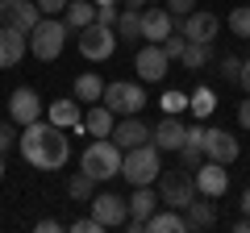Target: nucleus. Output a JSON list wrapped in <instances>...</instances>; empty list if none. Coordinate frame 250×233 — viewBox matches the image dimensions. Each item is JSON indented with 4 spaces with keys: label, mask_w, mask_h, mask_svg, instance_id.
<instances>
[{
    "label": "nucleus",
    "mask_w": 250,
    "mask_h": 233,
    "mask_svg": "<svg viewBox=\"0 0 250 233\" xmlns=\"http://www.w3.org/2000/svg\"><path fill=\"white\" fill-rule=\"evenodd\" d=\"M192 4H196V0H167V13H171L175 21H184L188 13H192Z\"/></svg>",
    "instance_id": "nucleus-36"
},
{
    "label": "nucleus",
    "mask_w": 250,
    "mask_h": 233,
    "mask_svg": "<svg viewBox=\"0 0 250 233\" xmlns=\"http://www.w3.org/2000/svg\"><path fill=\"white\" fill-rule=\"evenodd\" d=\"M179 150H205V125H192V129H188V137H184Z\"/></svg>",
    "instance_id": "nucleus-33"
},
{
    "label": "nucleus",
    "mask_w": 250,
    "mask_h": 233,
    "mask_svg": "<svg viewBox=\"0 0 250 233\" xmlns=\"http://www.w3.org/2000/svg\"><path fill=\"white\" fill-rule=\"evenodd\" d=\"M188 108H192V116L205 121V116L217 108V92H213V88H196V92H192V100H188Z\"/></svg>",
    "instance_id": "nucleus-29"
},
{
    "label": "nucleus",
    "mask_w": 250,
    "mask_h": 233,
    "mask_svg": "<svg viewBox=\"0 0 250 233\" xmlns=\"http://www.w3.org/2000/svg\"><path fill=\"white\" fill-rule=\"evenodd\" d=\"M42 21V9H38V0H0V25H13L21 34Z\"/></svg>",
    "instance_id": "nucleus-9"
},
{
    "label": "nucleus",
    "mask_w": 250,
    "mask_h": 233,
    "mask_svg": "<svg viewBox=\"0 0 250 233\" xmlns=\"http://www.w3.org/2000/svg\"><path fill=\"white\" fill-rule=\"evenodd\" d=\"M71 0H38V9H42V17H59L62 9H67Z\"/></svg>",
    "instance_id": "nucleus-37"
},
{
    "label": "nucleus",
    "mask_w": 250,
    "mask_h": 233,
    "mask_svg": "<svg viewBox=\"0 0 250 233\" xmlns=\"http://www.w3.org/2000/svg\"><path fill=\"white\" fill-rule=\"evenodd\" d=\"M71 229H75V233H100V229H104V225H100L96 216H83V221H75Z\"/></svg>",
    "instance_id": "nucleus-38"
},
{
    "label": "nucleus",
    "mask_w": 250,
    "mask_h": 233,
    "mask_svg": "<svg viewBox=\"0 0 250 233\" xmlns=\"http://www.w3.org/2000/svg\"><path fill=\"white\" fill-rule=\"evenodd\" d=\"M88 204H92V216H96L104 229H117V225H125V216H129V200L113 196V192H100V196H92Z\"/></svg>",
    "instance_id": "nucleus-12"
},
{
    "label": "nucleus",
    "mask_w": 250,
    "mask_h": 233,
    "mask_svg": "<svg viewBox=\"0 0 250 233\" xmlns=\"http://www.w3.org/2000/svg\"><path fill=\"white\" fill-rule=\"evenodd\" d=\"M221 75H225V83H238L242 79V58L225 54V58H221Z\"/></svg>",
    "instance_id": "nucleus-32"
},
{
    "label": "nucleus",
    "mask_w": 250,
    "mask_h": 233,
    "mask_svg": "<svg viewBox=\"0 0 250 233\" xmlns=\"http://www.w3.org/2000/svg\"><path fill=\"white\" fill-rule=\"evenodd\" d=\"M67 38H71V29H67L62 17H42L29 29V54H34L38 63H54L62 54V46H67Z\"/></svg>",
    "instance_id": "nucleus-2"
},
{
    "label": "nucleus",
    "mask_w": 250,
    "mask_h": 233,
    "mask_svg": "<svg viewBox=\"0 0 250 233\" xmlns=\"http://www.w3.org/2000/svg\"><path fill=\"white\" fill-rule=\"evenodd\" d=\"M213 63V42H188L184 54H179V67L184 71H205Z\"/></svg>",
    "instance_id": "nucleus-25"
},
{
    "label": "nucleus",
    "mask_w": 250,
    "mask_h": 233,
    "mask_svg": "<svg viewBox=\"0 0 250 233\" xmlns=\"http://www.w3.org/2000/svg\"><path fill=\"white\" fill-rule=\"evenodd\" d=\"M238 83L246 88V96H250V58H242V79H238Z\"/></svg>",
    "instance_id": "nucleus-41"
},
{
    "label": "nucleus",
    "mask_w": 250,
    "mask_h": 233,
    "mask_svg": "<svg viewBox=\"0 0 250 233\" xmlns=\"http://www.w3.org/2000/svg\"><path fill=\"white\" fill-rule=\"evenodd\" d=\"M92 188H96V179H92L88 171H75L71 179H67V196H71V200H80V204H88V200L96 196Z\"/></svg>",
    "instance_id": "nucleus-28"
},
{
    "label": "nucleus",
    "mask_w": 250,
    "mask_h": 233,
    "mask_svg": "<svg viewBox=\"0 0 250 233\" xmlns=\"http://www.w3.org/2000/svg\"><path fill=\"white\" fill-rule=\"evenodd\" d=\"M113 125H117V113L104 104V100H100V104H88V113H83V129H88L92 137H108Z\"/></svg>",
    "instance_id": "nucleus-21"
},
{
    "label": "nucleus",
    "mask_w": 250,
    "mask_h": 233,
    "mask_svg": "<svg viewBox=\"0 0 250 233\" xmlns=\"http://www.w3.org/2000/svg\"><path fill=\"white\" fill-rule=\"evenodd\" d=\"M13 146H17V129H13V121H0V154Z\"/></svg>",
    "instance_id": "nucleus-35"
},
{
    "label": "nucleus",
    "mask_w": 250,
    "mask_h": 233,
    "mask_svg": "<svg viewBox=\"0 0 250 233\" xmlns=\"http://www.w3.org/2000/svg\"><path fill=\"white\" fill-rule=\"evenodd\" d=\"M146 229L150 233H188V221H184V213L179 208H154L150 213V221H146Z\"/></svg>",
    "instance_id": "nucleus-24"
},
{
    "label": "nucleus",
    "mask_w": 250,
    "mask_h": 233,
    "mask_svg": "<svg viewBox=\"0 0 250 233\" xmlns=\"http://www.w3.org/2000/svg\"><path fill=\"white\" fill-rule=\"evenodd\" d=\"M238 121H242V129H250V96L238 104Z\"/></svg>",
    "instance_id": "nucleus-39"
},
{
    "label": "nucleus",
    "mask_w": 250,
    "mask_h": 233,
    "mask_svg": "<svg viewBox=\"0 0 250 233\" xmlns=\"http://www.w3.org/2000/svg\"><path fill=\"white\" fill-rule=\"evenodd\" d=\"M54 229H62V225L54 221V216H46V221H38V233H54Z\"/></svg>",
    "instance_id": "nucleus-40"
},
{
    "label": "nucleus",
    "mask_w": 250,
    "mask_h": 233,
    "mask_svg": "<svg viewBox=\"0 0 250 233\" xmlns=\"http://www.w3.org/2000/svg\"><path fill=\"white\" fill-rule=\"evenodd\" d=\"M154 208H159V196L150 192V183H146V188H134V196H129V216H125V229H129V233H142Z\"/></svg>",
    "instance_id": "nucleus-16"
},
{
    "label": "nucleus",
    "mask_w": 250,
    "mask_h": 233,
    "mask_svg": "<svg viewBox=\"0 0 250 233\" xmlns=\"http://www.w3.org/2000/svg\"><path fill=\"white\" fill-rule=\"evenodd\" d=\"M113 29L125 42H138V38H142V9H121V17H117Z\"/></svg>",
    "instance_id": "nucleus-27"
},
{
    "label": "nucleus",
    "mask_w": 250,
    "mask_h": 233,
    "mask_svg": "<svg viewBox=\"0 0 250 233\" xmlns=\"http://www.w3.org/2000/svg\"><path fill=\"white\" fill-rule=\"evenodd\" d=\"M159 146L154 142H142V146H134V150H125V158H121V175H125V183H134V188H146V183H154L159 179Z\"/></svg>",
    "instance_id": "nucleus-4"
},
{
    "label": "nucleus",
    "mask_w": 250,
    "mask_h": 233,
    "mask_svg": "<svg viewBox=\"0 0 250 233\" xmlns=\"http://www.w3.org/2000/svg\"><path fill=\"white\" fill-rule=\"evenodd\" d=\"M62 21H67V29H83V25H92L96 21V0H71L67 9H62Z\"/></svg>",
    "instance_id": "nucleus-26"
},
{
    "label": "nucleus",
    "mask_w": 250,
    "mask_h": 233,
    "mask_svg": "<svg viewBox=\"0 0 250 233\" xmlns=\"http://www.w3.org/2000/svg\"><path fill=\"white\" fill-rule=\"evenodd\" d=\"M175 29H184L188 42H213L217 29H221V17L208 13V9H192L184 21H175Z\"/></svg>",
    "instance_id": "nucleus-11"
},
{
    "label": "nucleus",
    "mask_w": 250,
    "mask_h": 233,
    "mask_svg": "<svg viewBox=\"0 0 250 233\" xmlns=\"http://www.w3.org/2000/svg\"><path fill=\"white\" fill-rule=\"evenodd\" d=\"M117 29L113 25H100V21H92V25L75 29V46H80L83 58H92V63H104V58H113L117 54Z\"/></svg>",
    "instance_id": "nucleus-5"
},
{
    "label": "nucleus",
    "mask_w": 250,
    "mask_h": 233,
    "mask_svg": "<svg viewBox=\"0 0 250 233\" xmlns=\"http://www.w3.org/2000/svg\"><path fill=\"white\" fill-rule=\"evenodd\" d=\"M0 183H4V154H0Z\"/></svg>",
    "instance_id": "nucleus-44"
},
{
    "label": "nucleus",
    "mask_w": 250,
    "mask_h": 233,
    "mask_svg": "<svg viewBox=\"0 0 250 233\" xmlns=\"http://www.w3.org/2000/svg\"><path fill=\"white\" fill-rule=\"evenodd\" d=\"M42 113H46V104H42V96H38L34 88H17L9 96V121L13 125H29V121H38Z\"/></svg>",
    "instance_id": "nucleus-13"
},
{
    "label": "nucleus",
    "mask_w": 250,
    "mask_h": 233,
    "mask_svg": "<svg viewBox=\"0 0 250 233\" xmlns=\"http://www.w3.org/2000/svg\"><path fill=\"white\" fill-rule=\"evenodd\" d=\"M17 150L21 158L34 171H62L67 158H71V142H67V129H59L54 121H29L17 134Z\"/></svg>",
    "instance_id": "nucleus-1"
},
{
    "label": "nucleus",
    "mask_w": 250,
    "mask_h": 233,
    "mask_svg": "<svg viewBox=\"0 0 250 233\" xmlns=\"http://www.w3.org/2000/svg\"><path fill=\"white\" fill-rule=\"evenodd\" d=\"M113 137L117 146H121V150H134V146H142V142H150V125H146L142 116H117V125H113Z\"/></svg>",
    "instance_id": "nucleus-17"
},
{
    "label": "nucleus",
    "mask_w": 250,
    "mask_h": 233,
    "mask_svg": "<svg viewBox=\"0 0 250 233\" xmlns=\"http://www.w3.org/2000/svg\"><path fill=\"white\" fill-rule=\"evenodd\" d=\"M121 9H146V0H117Z\"/></svg>",
    "instance_id": "nucleus-42"
},
{
    "label": "nucleus",
    "mask_w": 250,
    "mask_h": 233,
    "mask_svg": "<svg viewBox=\"0 0 250 233\" xmlns=\"http://www.w3.org/2000/svg\"><path fill=\"white\" fill-rule=\"evenodd\" d=\"M184 137H188V125L179 121L175 113H167L159 121V125L150 129V142L159 146V154H179V146H184Z\"/></svg>",
    "instance_id": "nucleus-14"
},
{
    "label": "nucleus",
    "mask_w": 250,
    "mask_h": 233,
    "mask_svg": "<svg viewBox=\"0 0 250 233\" xmlns=\"http://www.w3.org/2000/svg\"><path fill=\"white\" fill-rule=\"evenodd\" d=\"M71 96L80 100V104H100V100H104V79H100L96 71L80 75V79L71 83Z\"/></svg>",
    "instance_id": "nucleus-23"
},
{
    "label": "nucleus",
    "mask_w": 250,
    "mask_h": 233,
    "mask_svg": "<svg viewBox=\"0 0 250 233\" xmlns=\"http://www.w3.org/2000/svg\"><path fill=\"white\" fill-rule=\"evenodd\" d=\"M188 100H192V96H188V92H175V88H171V92H163V100H159V104H163V113H184V108H188Z\"/></svg>",
    "instance_id": "nucleus-31"
},
{
    "label": "nucleus",
    "mask_w": 250,
    "mask_h": 233,
    "mask_svg": "<svg viewBox=\"0 0 250 233\" xmlns=\"http://www.w3.org/2000/svg\"><path fill=\"white\" fill-rule=\"evenodd\" d=\"M159 196H163V204H167V208H179V213H184V208L200 196V192H196V179H192V171H188V167L163 171V175H159Z\"/></svg>",
    "instance_id": "nucleus-6"
},
{
    "label": "nucleus",
    "mask_w": 250,
    "mask_h": 233,
    "mask_svg": "<svg viewBox=\"0 0 250 233\" xmlns=\"http://www.w3.org/2000/svg\"><path fill=\"white\" fill-rule=\"evenodd\" d=\"M192 179H196V192H200V196H213V200H221L225 192H229V171H225V162L205 158L196 171H192Z\"/></svg>",
    "instance_id": "nucleus-8"
},
{
    "label": "nucleus",
    "mask_w": 250,
    "mask_h": 233,
    "mask_svg": "<svg viewBox=\"0 0 250 233\" xmlns=\"http://www.w3.org/2000/svg\"><path fill=\"white\" fill-rule=\"evenodd\" d=\"M121 158H125V150L113 142V137H96V142L83 150V158H80V171H88L92 179H113V175H121Z\"/></svg>",
    "instance_id": "nucleus-3"
},
{
    "label": "nucleus",
    "mask_w": 250,
    "mask_h": 233,
    "mask_svg": "<svg viewBox=\"0 0 250 233\" xmlns=\"http://www.w3.org/2000/svg\"><path fill=\"white\" fill-rule=\"evenodd\" d=\"M134 71H138V79H142V83H159L163 75L171 71V58L163 54L159 42H146L142 50H138V58H134Z\"/></svg>",
    "instance_id": "nucleus-10"
},
{
    "label": "nucleus",
    "mask_w": 250,
    "mask_h": 233,
    "mask_svg": "<svg viewBox=\"0 0 250 233\" xmlns=\"http://www.w3.org/2000/svg\"><path fill=\"white\" fill-rule=\"evenodd\" d=\"M46 121H54L59 129H75L83 125V104L80 100H54V104H46Z\"/></svg>",
    "instance_id": "nucleus-20"
},
{
    "label": "nucleus",
    "mask_w": 250,
    "mask_h": 233,
    "mask_svg": "<svg viewBox=\"0 0 250 233\" xmlns=\"http://www.w3.org/2000/svg\"><path fill=\"white\" fill-rule=\"evenodd\" d=\"M25 50H29V34H21L13 25H0V71L17 67L25 58Z\"/></svg>",
    "instance_id": "nucleus-18"
},
{
    "label": "nucleus",
    "mask_w": 250,
    "mask_h": 233,
    "mask_svg": "<svg viewBox=\"0 0 250 233\" xmlns=\"http://www.w3.org/2000/svg\"><path fill=\"white\" fill-rule=\"evenodd\" d=\"M104 104L113 108L117 116H134V113L146 108V92H142V83L117 79V83H104Z\"/></svg>",
    "instance_id": "nucleus-7"
},
{
    "label": "nucleus",
    "mask_w": 250,
    "mask_h": 233,
    "mask_svg": "<svg viewBox=\"0 0 250 233\" xmlns=\"http://www.w3.org/2000/svg\"><path fill=\"white\" fill-rule=\"evenodd\" d=\"M238 208H242V213H246V216H250V188H246V192H242V204H238Z\"/></svg>",
    "instance_id": "nucleus-43"
},
{
    "label": "nucleus",
    "mask_w": 250,
    "mask_h": 233,
    "mask_svg": "<svg viewBox=\"0 0 250 233\" xmlns=\"http://www.w3.org/2000/svg\"><path fill=\"white\" fill-rule=\"evenodd\" d=\"M238 154H242V146L229 129H205V158L229 167V162H238Z\"/></svg>",
    "instance_id": "nucleus-15"
},
{
    "label": "nucleus",
    "mask_w": 250,
    "mask_h": 233,
    "mask_svg": "<svg viewBox=\"0 0 250 233\" xmlns=\"http://www.w3.org/2000/svg\"><path fill=\"white\" fill-rule=\"evenodd\" d=\"M184 221H188V229H213V225H217V204H213V196H196L192 204L184 208Z\"/></svg>",
    "instance_id": "nucleus-22"
},
{
    "label": "nucleus",
    "mask_w": 250,
    "mask_h": 233,
    "mask_svg": "<svg viewBox=\"0 0 250 233\" xmlns=\"http://www.w3.org/2000/svg\"><path fill=\"white\" fill-rule=\"evenodd\" d=\"M96 4H117V0H96Z\"/></svg>",
    "instance_id": "nucleus-45"
},
{
    "label": "nucleus",
    "mask_w": 250,
    "mask_h": 233,
    "mask_svg": "<svg viewBox=\"0 0 250 233\" xmlns=\"http://www.w3.org/2000/svg\"><path fill=\"white\" fill-rule=\"evenodd\" d=\"M117 17H121V4H96V21L100 25H117Z\"/></svg>",
    "instance_id": "nucleus-34"
},
{
    "label": "nucleus",
    "mask_w": 250,
    "mask_h": 233,
    "mask_svg": "<svg viewBox=\"0 0 250 233\" xmlns=\"http://www.w3.org/2000/svg\"><path fill=\"white\" fill-rule=\"evenodd\" d=\"M167 34H175V17L167 13V4H154V9H142V38L146 42H163Z\"/></svg>",
    "instance_id": "nucleus-19"
},
{
    "label": "nucleus",
    "mask_w": 250,
    "mask_h": 233,
    "mask_svg": "<svg viewBox=\"0 0 250 233\" xmlns=\"http://www.w3.org/2000/svg\"><path fill=\"white\" fill-rule=\"evenodd\" d=\"M225 25H229L233 38H242V42H246V38H250V0H246V4H238V9L225 17Z\"/></svg>",
    "instance_id": "nucleus-30"
}]
</instances>
